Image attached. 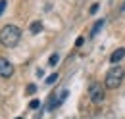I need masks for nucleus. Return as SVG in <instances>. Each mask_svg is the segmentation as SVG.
Masks as SVG:
<instances>
[{
  "mask_svg": "<svg viewBox=\"0 0 125 119\" xmlns=\"http://www.w3.org/2000/svg\"><path fill=\"white\" fill-rule=\"evenodd\" d=\"M14 75V63L6 58H0V77L2 79H10Z\"/></svg>",
  "mask_w": 125,
  "mask_h": 119,
  "instance_id": "obj_4",
  "label": "nucleus"
},
{
  "mask_svg": "<svg viewBox=\"0 0 125 119\" xmlns=\"http://www.w3.org/2000/svg\"><path fill=\"white\" fill-rule=\"evenodd\" d=\"M81 44H83V37H79L77 40H75V46H81Z\"/></svg>",
  "mask_w": 125,
  "mask_h": 119,
  "instance_id": "obj_15",
  "label": "nucleus"
},
{
  "mask_svg": "<svg viewBox=\"0 0 125 119\" xmlns=\"http://www.w3.org/2000/svg\"><path fill=\"white\" fill-rule=\"evenodd\" d=\"M98 12V4H93L91 8H89V14H96Z\"/></svg>",
  "mask_w": 125,
  "mask_h": 119,
  "instance_id": "obj_13",
  "label": "nucleus"
},
{
  "mask_svg": "<svg viewBox=\"0 0 125 119\" xmlns=\"http://www.w3.org/2000/svg\"><path fill=\"white\" fill-rule=\"evenodd\" d=\"M35 90H37V87H35V85H29V87H27V94H33Z\"/></svg>",
  "mask_w": 125,
  "mask_h": 119,
  "instance_id": "obj_14",
  "label": "nucleus"
},
{
  "mask_svg": "<svg viewBox=\"0 0 125 119\" xmlns=\"http://www.w3.org/2000/svg\"><path fill=\"white\" fill-rule=\"evenodd\" d=\"M123 79H125V69L121 65H115L114 63V67H110V71L104 77V87L110 89V90H115V89L121 87Z\"/></svg>",
  "mask_w": 125,
  "mask_h": 119,
  "instance_id": "obj_2",
  "label": "nucleus"
},
{
  "mask_svg": "<svg viewBox=\"0 0 125 119\" xmlns=\"http://www.w3.org/2000/svg\"><path fill=\"white\" fill-rule=\"evenodd\" d=\"M16 119H23V117H16Z\"/></svg>",
  "mask_w": 125,
  "mask_h": 119,
  "instance_id": "obj_16",
  "label": "nucleus"
},
{
  "mask_svg": "<svg viewBox=\"0 0 125 119\" xmlns=\"http://www.w3.org/2000/svg\"><path fill=\"white\" fill-rule=\"evenodd\" d=\"M29 108H31V109H37V108H41V102H39V100H31V102H29Z\"/></svg>",
  "mask_w": 125,
  "mask_h": 119,
  "instance_id": "obj_11",
  "label": "nucleus"
},
{
  "mask_svg": "<svg viewBox=\"0 0 125 119\" xmlns=\"http://www.w3.org/2000/svg\"><path fill=\"white\" fill-rule=\"evenodd\" d=\"M123 12H125V8H123Z\"/></svg>",
  "mask_w": 125,
  "mask_h": 119,
  "instance_id": "obj_17",
  "label": "nucleus"
},
{
  "mask_svg": "<svg viewBox=\"0 0 125 119\" xmlns=\"http://www.w3.org/2000/svg\"><path fill=\"white\" fill-rule=\"evenodd\" d=\"M41 31H42V23H41V21H33L31 23V33L37 35V33H41Z\"/></svg>",
  "mask_w": 125,
  "mask_h": 119,
  "instance_id": "obj_8",
  "label": "nucleus"
},
{
  "mask_svg": "<svg viewBox=\"0 0 125 119\" xmlns=\"http://www.w3.org/2000/svg\"><path fill=\"white\" fill-rule=\"evenodd\" d=\"M6 4H8L6 0H0V15L4 14V10H6Z\"/></svg>",
  "mask_w": 125,
  "mask_h": 119,
  "instance_id": "obj_12",
  "label": "nucleus"
},
{
  "mask_svg": "<svg viewBox=\"0 0 125 119\" xmlns=\"http://www.w3.org/2000/svg\"><path fill=\"white\" fill-rule=\"evenodd\" d=\"M58 60H60V56H58V54H52V56H50V60H48V65H52V67H54V65L58 63Z\"/></svg>",
  "mask_w": 125,
  "mask_h": 119,
  "instance_id": "obj_9",
  "label": "nucleus"
},
{
  "mask_svg": "<svg viewBox=\"0 0 125 119\" xmlns=\"http://www.w3.org/2000/svg\"><path fill=\"white\" fill-rule=\"evenodd\" d=\"M56 81H58V75L54 73V75H50V77H48V79H46V85H54Z\"/></svg>",
  "mask_w": 125,
  "mask_h": 119,
  "instance_id": "obj_10",
  "label": "nucleus"
},
{
  "mask_svg": "<svg viewBox=\"0 0 125 119\" xmlns=\"http://www.w3.org/2000/svg\"><path fill=\"white\" fill-rule=\"evenodd\" d=\"M102 27H104V19L100 17V19H96V21H94L93 29H91V37H96V35H98V31L102 29Z\"/></svg>",
  "mask_w": 125,
  "mask_h": 119,
  "instance_id": "obj_7",
  "label": "nucleus"
},
{
  "mask_svg": "<svg viewBox=\"0 0 125 119\" xmlns=\"http://www.w3.org/2000/svg\"><path fill=\"white\" fill-rule=\"evenodd\" d=\"M67 94H69V90H67V89H63V90H60V92L56 94V98L52 96V98H50V102H48V109L52 111L54 108H58V106H60V104L63 102V100L67 98Z\"/></svg>",
  "mask_w": 125,
  "mask_h": 119,
  "instance_id": "obj_5",
  "label": "nucleus"
},
{
  "mask_svg": "<svg viewBox=\"0 0 125 119\" xmlns=\"http://www.w3.org/2000/svg\"><path fill=\"white\" fill-rule=\"evenodd\" d=\"M21 40V29L17 25H6L0 31V44L6 48H14Z\"/></svg>",
  "mask_w": 125,
  "mask_h": 119,
  "instance_id": "obj_1",
  "label": "nucleus"
},
{
  "mask_svg": "<svg viewBox=\"0 0 125 119\" xmlns=\"http://www.w3.org/2000/svg\"><path fill=\"white\" fill-rule=\"evenodd\" d=\"M123 58H125V48H117V50H114V52H112L110 61H112V63H119Z\"/></svg>",
  "mask_w": 125,
  "mask_h": 119,
  "instance_id": "obj_6",
  "label": "nucleus"
},
{
  "mask_svg": "<svg viewBox=\"0 0 125 119\" xmlns=\"http://www.w3.org/2000/svg\"><path fill=\"white\" fill-rule=\"evenodd\" d=\"M104 94H106V87H102L100 83H93L89 87V96H91V100L94 104H100L104 100Z\"/></svg>",
  "mask_w": 125,
  "mask_h": 119,
  "instance_id": "obj_3",
  "label": "nucleus"
}]
</instances>
